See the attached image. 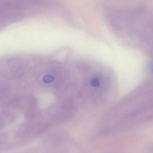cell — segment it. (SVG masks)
<instances>
[{
	"mask_svg": "<svg viewBox=\"0 0 153 153\" xmlns=\"http://www.w3.org/2000/svg\"><path fill=\"white\" fill-rule=\"evenodd\" d=\"M151 71L153 73V66H152V67L151 68Z\"/></svg>",
	"mask_w": 153,
	"mask_h": 153,
	"instance_id": "1",
	"label": "cell"
}]
</instances>
